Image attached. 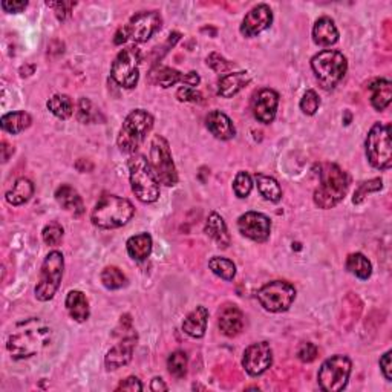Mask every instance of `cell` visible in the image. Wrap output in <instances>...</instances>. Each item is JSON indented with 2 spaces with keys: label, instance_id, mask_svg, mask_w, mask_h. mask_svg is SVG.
Returning <instances> with one entry per match:
<instances>
[{
  "label": "cell",
  "instance_id": "bcb514c9",
  "mask_svg": "<svg viewBox=\"0 0 392 392\" xmlns=\"http://www.w3.org/2000/svg\"><path fill=\"white\" fill-rule=\"evenodd\" d=\"M47 5L49 8H54V13L57 16V19L63 22L71 16V11H73V8L77 4L75 2H48Z\"/></svg>",
  "mask_w": 392,
  "mask_h": 392
},
{
  "label": "cell",
  "instance_id": "8fae6325",
  "mask_svg": "<svg viewBox=\"0 0 392 392\" xmlns=\"http://www.w3.org/2000/svg\"><path fill=\"white\" fill-rule=\"evenodd\" d=\"M140 61L141 54L138 48L129 47L121 49L111 68V77L114 82L126 89L135 87L140 78Z\"/></svg>",
  "mask_w": 392,
  "mask_h": 392
},
{
  "label": "cell",
  "instance_id": "816d5d0a",
  "mask_svg": "<svg viewBox=\"0 0 392 392\" xmlns=\"http://www.w3.org/2000/svg\"><path fill=\"white\" fill-rule=\"evenodd\" d=\"M8 150H14V149H13L10 145H8L6 141H4V142H2V152H4V157H2V158H4V163H6V161H8V158H10V154H8Z\"/></svg>",
  "mask_w": 392,
  "mask_h": 392
},
{
  "label": "cell",
  "instance_id": "8992f818",
  "mask_svg": "<svg viewBox=\"0 0 392 392\" xmlns=\"http://www.w3.org/2000/svg\"><path fill=\"white\" fill-rule=\"evenodd\" d=\"M154 128V117L145 109L132 111L118 133V147L124 154H135Z\"/></svg>",
  "mask_w": 392,
  "mask_h": 392
},
{
  "label": "cell",
  "instance_id": "836d02e7",
  "mask_svg": "<svg viewBox=\"0 0 392 392\" xmlns=\"http://www.w3.org/2000/svg\"><path fill=\"white\" fill-rule=\"evenodd\" d=\"M257 190L264 196L267 201L270 202H279L282 200V189L279 183L271 176H267L262 173H257L256 176Z\"/></svg>",
  "mask_w": 392,
  "mask_h": 392
},
{
  "label": "cell",
  "instance_id": "8d00e7d4",
  "mask_svg": "<svg viewBox=\"0 0 392 392\" xmlns=\"http://www.w3.org/2000/svg\"><path fill=\"white\" fill-rule=\"evenodd\" d=\"M77 120L83 124H91V123H97L98 118H100V109H97L95 106L92 104V102L89 98H80L78 104H77Z\"/></svg>",
  "mask_w": 392,
  "mask_h": 392
},
{
  "label": "cell",
  "instance_id": "ba28073f",
  "mask_svg": "<svg viewBox=\"0 0 392 392\" xmlns=\"http://www.w3.org/2000/svg\"><path fill=\"white\" fill-rule=\"evenodd\" d=\"M65 270V257L60 252L54 250L48 253L42 264L40 281L35 287V298L40 302H48L56 296L57 290L60 288L61 279H63Z\"/></svg>",
  "mask_w": 392,
  "mask_h": 392
},
{
  "label": "cell",
  "instance_id": "ee69618b",
  "mask_svg": "<svg viewBox=\"0 0 392 392\" xmlns=\"http://www.w3.org/2000/svg\"><path fill=\"white\" fill-rule=\"evenodd\" d=\"M176 98L184 103H201L202 102V94L196 87L190 86H183L176 91Z\"/></svg>",
  "mask_w": 392,
  "mask_h": 392
},
{
  "label": "cell",
  "instance_id": "5b68a950",
  "mask_svg": "<svg viewBox=\"0 0 392 392\" xmlns=\"http://www.w3.org/2000/svg\"><path fill=\"white\" fill-rule=\"evenodd\" d=\"M311 69H313L319 85L326 91H331L343 80L346 71H348V61L342 52L325 49L311 59Z\"/></svg>",
  "mask_w": 392,
  "mask_h": 392
},
{
  "label": "cell",
  "instance_id": "9c48e42d",
  "mask_svg": "<svg viewBox=\"0 0 392 392\" xmlns=\"http://www.w3.org/2000/svg\"><path fill=\"white\" fill-rule=\"evenodd\" d=\"M353 363L346 355L337 354L326 359L317 374L319 386L326 392H341L348 385Z\"/></svg>",
  "mask_w": 392,
  "mask_h": 392
},
{
  "label": "cell",
  "instance_id": "b9f144b4",
  "mask_svg": "<svg viewBox=\"0 0 392 392\" xmlns=\"http://www.w3.org/2000/svg\"><path fill=\"white\" fill-rule=\"evenodd\" d=\"M63 227H61L60 224H57V222H51V224H48L47 227L43 228L42 231V238L44 240V244H48V245H57L61 238H63Z\"/></svg>",
  "mask_w": 392,
  "mask_h": 392
},
{
  "label": "cell",
  "instance_id": "60d3db41",
  "mask_svg": "<svg viewBox=\"0 0 392 392\" xmlns=\"http://www.w3.org/2000/svg\"><path fill=\"white\" fill-rule=\"evenodd\" d=\"M299 106H300V111L304 112L305 115H314L319 111L320 98L316 94V91H313V89H310V91H307L304 94V97H302Z\"/></svg>",
  "mask_w": 392,
  "mask_h": 392
},
{
  "label": "cell",
  "instance_id": "4dcf8cb0",
  "mask_svg": "<svg viewBox=\"0 0 392 392\" xmlns=\"http://www.w3.org/2000/svg\"><path fill=\"white\" fill-rule=\"evenodd\" d=\"M31 123H32V118L28 112L16 111V112L5 114L2 120H0V126H2V129L5 132L17 135V133L28 129L31 126Z\"/></svg>",
  "mask_w": 392,
  "mask_h": 392
},
{
  "label": "cell",
  "instance_id": "e0dca14e",
  "mask_svg": "<svg viewBox=\"0 0 392 392\" xmlns=\"http://www.w3.org/2000/svg\"><path fill=\"white\" fill-rule=\"evenodd\" d=\"M279 106V94L273 89H261L253 95L252 100V111L255 118L264 124H270L276 118Z\"/></svg>",
  "mask_w": 392,
  "mask_h": 392
},
{
  "label": "cell",
  "instance_id": "f907efd6",
  "mask_svg": "<svg viewBox=\"0 0 392 392\" xmlns=\"http://www.w3.org/2000/svg\"><path fill=\"white\" fill-rule=\"evenodd\" d=\"M150 389H152L154 392H158V391H167V385L164 383L163 379H159V377H155L152 380V383H150Z\"/></svg>",
  "mask_w": 392,
  "mask_h": 392
},
{
  "label": "cell",
  "instance_id": "6da1fadb",
  "mask_svg": "<svg viewBox=\"0 0 392 392\" xmlns=\"http://www.w3.org/2000/svg\"><path fill=\"white\" fill-rule=\"evenodd\" d=\"M52 342V328L39 317L25 319L17 324L8 336L6 350L13 359L22 360L39 355Z\"/></svg>",
  "mask_w": 392,
  "mask_h": 392
},
{
  "label": "cell",
  "instance_id": "f6af8a7d",
  "mask_svg": "<svg viewBox=\"0 0 392 392\" xmlns=\"http://www.w3.org/2000/svg\"><path fill=\"white\" fill-rule=\"evenodd\" d=\"M319 354L317 346L311 342H304L300 343V346L298 348V359L304 363H311L314 362Z\"/></svg>",
  "mask_w": 392,
  "mask_h": 392
},
{
  "label": "cell",
  "instance_id": "681fc988",
  "mask_svg": "<svg viewBox=\"0 0 392 392\" xmlns=\"http://www.w3.org/2000/svg\"><path fill=\"white\" fill-rule=\"evenodd\" d=\"M117 391H130V392H140L142 391V383L137 377H128L124 379L117 386Z\"/></svg>",
  "mask_w": 392,
  "mask_h": 392
},
{
  "label": "cell",
  "instance_id": "f1b7e54d",
  "mask_svg": "<svg viewBox=\"0 0 392 392\" xmlns=\"http://www.w3.org/2000/svg\"><path fill=\"white\" fill-rule=\"evenodd\" d=\"M152 236L149 233H140L128 239L126 248L133 261H146L152 253Z\"/></svg>",
  "mask_w": 392,
  "mask_h": 392
},
{
  "label": "cell",
  "instance_id": "d6a6232c",
  "mask_svg": "<svg viewBox=\"0 0 392 392\" xmlns=\"http://www.w3.org/2000/svg\"><path fill=\"white\" fill-rule=\"evenodd\" d=\"M47 108L60 120H68L74 114V103L71 100V97L65 94L52 95L47 102Z\"/></svg>",
  "mask_w": 392,
  "mask_h": 392
},
{
  "label": "cell",
  "instance_id": "d6986e66",
  "mask_svg": "<svg viewBox=\"0 0 392 392\" xmlns=\"http://www.w3.org/2000/svg\"><path fill=\"white\" fill-rule=\"evenodd\" d=\"M135 346H137V334L135 333H130L126 337H123L121 341L117 345H114L112 348L108 351V354H106V359H104L106 368H108L109 371H115V369L126 367V365H129L132 360Z\"/></svg>",
  "mask_w": 392,
  "mask_h": 392
},
{
  "label": "cell",
  "instance_id": "ac0fdd59",
  "mask_svg": "<svg viewBox=\"0 0 392 392\" xmlns=\"http://www.w3.org/2000/svg\"><path fill=\"white\" fill-rule=\"evenodd\" d=\"M271 23H273L271 8L265 4L256 5L245 14L243 25H240V34H243L244 37H255V35L261 34L267 28H270Z\"/></svg>",
  "mask_w": 392,
  "mask_h": 392
},
{
  "label": "cell",
  "instance_id": "1f68e13d",
  "mask_svg": "<svg viewBox=\"0 0 392 392\" xmlns=\"http://www.w3.org/2000/svg\"><path fill=\"white\" fill-rule=\"evenodd\" d=\"M345 267L346 270L360 281H368L372 274V265L368 261V257L362 253H351L346 257Z\"/></svg>",
  "mask_w": 392,
  "mask_h": 392
},
{
  "label": "cell",
  "instance_id": "5bb4252c",
  "mask_svg": "<svg viewBox=\"0 0 392 392\" xmlns=\"http://www.w3.org/2000/svg\"><path fill=\"white\" fill-rule=\"evenodd\" d=\"M239 233L255 240V243H265L271 233L270 218L259 212H247L238 219Z\"/></svg>",
  "mask_w": 392,
  "mask_h": 392
},
{
  "label": "cell",
  "instance_id": "7dc6e473",
  "mask_svg": "<svg viewBox=\"0 0 392 392\" xmlns=\"http://www.w3.org/2000/svg\"><path fill=\"white\" fill-rule=\"evenodd\" d=\"M26 6H28V2H26V0H4L2 2L4 11L10 13V14H19L25 10Z\"/></svg>",
  "mask_w": 392,
  "mask_h": 392
},
{
  "label": "cell",
  "instance_id": "7a4b0ae2",
  "mask_svg": "<svg viewBox=\"0 0 392 392\" xmlns=\"http://www.w3.org/2000/svg\"><path fill=\"white\" fill-rule=\"evenodd\" d=\"M133 213L135 207L129 200L117 195H103L91 213V221L98 228H120L128 224Z\"/></svg>",
  "mask_w": 392,
  "mask_h": 392
},
{
  "label": "cell",
  "instance_id": "c3c4849f",
  "mask_svg": "<svg viewBox=\"0 0 392 392\" xmlns=\"http://www.w3.org/2000/svg\"><path fill=\"white\" fill-rule=\"evenodd\" d=\"M391 355H392V351H386L385 354L381 355V359L379 362L383 377H385V380H388V381H392V360H391Z\"/></svg>",
  "mask_w": 392,
  "mask_h": 392
},
{
  "label": "cell",
  "instance_id": "4fadbf2b",
  "mask_svg": "<svg viewBox=\"0 0 392 392\" xmlns=\"http://www.w3.org/2000/svg\"><path fill=\"white\" fill-rule=\"evenodd\" d=\"M163 19L158 11H141L132 16L129 23L124 25L129 40L135 43L147 42L152 35L161 28Z\"/></svg>",
  "mask_w": 392,
  "mask_h": 392
},
{
  "label": "cell",
  "instance_id": "d590c367",
  "mask_svg": "<svg viewBox=\"0 0 392 392\" xmlns=\"http://www.w3.org/2000/svg\"><path fill=\"white\" fill-rule=\"evenodd\" d=\"M102 282L108 290H120L123 287H126L128 278L124 276V273L118 269V267H106L102 271Z\"/></svg>",
  "mask_w": 392,
  "mask_h": 392
},
{
  "label": "cell",
  "instance_id": "f35d334b",
  "mask_svg": "<svg viewBox=\"0 0 392 392\" xmlns=\"http://www.w3.org/2000/svg\"><path fill=\"white\" fill-rule=\"evenodd\" d=\"M381 189H383V181L380 180V178H374V180L365 181V183H362L357 187V190L354 192L353 202L354 204H362L368 195L376 193V192H379Z\"/></svg>",
  "mask_w": 392,
  "mask_h": 392
},
{
  "label": "cell",
  "instance_id": "cb8c5ba5",
  "mask_svg": "<svg viewBox=\"0 0 392 392\" xmlns=\"http://www.w3.org/2000/svg\"><path fill=\"white\" fill-rule=\"evenodd\" d=\"M209 311L206 307H196L193 311L185 316L183 322V329L187 336L193 338L204 337L207 331Z\"/></svg>",
  "mask_w": 392,
  "mask_h": 392
},
{
  "label": "cell",
  "instance_id": "44dd1931",
  "mask_svg": "<svg viewBox=\"0 0 392 392\" xmlns=\"http://www.w3.org/2000/svg\"><path fill=\"white\" fill-rule=\"evenodd\" d=\"M206 126L213 137L222 141L231 140L236 133L233 121H231L227 115L221 111H212L207 115Z\"/></svg>",
  "mask_w": 392,
  "mask_h": 392
},
{
  "label": "cell",
  "instance_id": "e575fe53",
  "mask_svg": "<svg viewBox=\"0 0 392 392\" xmlns=\"http://www.w3.org/2000/svg\"><path fill=\"white\" fill-rule=\"evenodd\" d=\"M209 269L215 273L218 278L224 281H233L236 276V265L227 257L215 256L209 261Z\"/></svg>",
  "mask_w": 392,
  "mask_h": 392
},
{
  "label": "cell",
  "instance_id": "52a82bcc",
  "mask_svg": "<svg viewBox=\"0 0 392 392\" xmlns=\"http://www.w3.org/2000/svg\"><path fill=\"white\" fill-rule=\"evenodd\" d=\"M369 164L377 171H389L392 166V141L389 124L376 123L365 141Z\"/></svg>",
  "mask_w": 392,
  "mask_h": 392
},
{
  "label": "cell",
  "instance_id": "4316f807",
  "mask_svg": "<svg viewBox=\"0 0 392 392\" xmlns=\"http://www.w3.org/2000/svg\"><path fill=\"white\" fill-rule=\"evenodd\" d=\"M313 40L319 47H331L338 40V30L329 17H320L313 26Z\"/></svg>",
  "mask_w": 392,
  "mask_h": 392
},
{
  "label": "cell",
  "instance_id": "277c9868",
  "mask_svg": "<svg viewBox=\"0 0 392 392\" xmlns=\"http://www.w3.org/2000/svg\"><path fill=\"white\" fill-rule=\"evenodd\" d=\"M130 187L137 200L150 204L159 196V181L152 171L149 159L145 155H135L129 159Z\"/></svg>",
  "mask_w": 392,
  "mask_h": 392
},
{
  "label": "cell",
  "instance_id": "7402d4cb",
  "mask_svg": "<svg viewBox=\"0 0 392 392\" xmlns=\"http://www.w3.org/2000/svg\"><path fill=\"white\" fill-rule=\"evenodd\" d=\"M250 82L252 78L248 75L247 71L226 74L218 80V94L224 98H231L243 91V89Z\"/></svg>",
  "mask_w": 392,
  "mask_h": 392
},
{
  "label": "cell",
  "instance_id": "30bf717a",
  "mask_svg": "<svg viewBox=\"0 0 392 392\" xmlns=\"http://www.w3.org/2000/svg\"><path fill=\"white\" fill-rule=\"evenodd\" d=\"M150 166H152V171L157 175L158 181L167 185L173 187L178 183V172L175 163L172 159L171 154V146L164 137L155 135L150 142Z\"/></svg>",
  "mask_w": 392,
  "mask_h": 392
},
{
  "label": "cell",
  "instance_id": "ab89813d",
  "mask_svg": "<svg viewBox=\"0 0 392 392\" xmlns=\"http://www.w3.org/2000/svg\"><path fill=\"white\" fill-rule=\"evenodd\" d=\"M252 189H253L252 176L247 172H238V175L235 176V181H233V192L238 198H240V200L247 198V196L250 195Z\"/></svg>",
  "mask_w": 392,
  "mask_h": 392
},
{
  "label": "cell",
  "instance_id": "ffe728a7",
  "mask_svg": "<svg viewBox=\"0 0 392 392\" xmlns=\"http://www.w3.org/2000/svg\"><path fill=\"white\" fill-rule=\"evenodd\" d=\"M219 331L227 337H236L244 328V316L236 305L227 304L218 313Z\"/></svg>",
  "mask_w": 392,
  "mask_h": 392
},
{
  "label": "cell",
  "instance_id": "7bdbcfd3",
  "mask_svg": "<svg viewBox=\"0 0 392 392\" xmlns=\"http://www.w3.org/2000/svg\"><path fill=\"white\" fill-rule=\"evenodd\" d=\"M207 66H210L215 73H221L224 74L227 71L233 69L235 63H231V61L226 60L222 56L216 54V52H212V54L207 57Z\"/></svg>",
  "mask_w": 392,
  "mask_h": 392
},
{
  "label": "cell",
  "instance_id": "3957f363",
  "mask_svg": "<svg viewBox=\"0 0 392 392\" xmlns=\"http://www.w3.org/2000/svg\"><path fill=\"white\" fill-rule=\"evenodd\" d=\"M350 187V178L337 164H325L320 172V184L314 192V204L319 209H333L341 202Z\"/></svg>",
  "mask_w": 392,
  "mask_h": 392
},
{
  "label": "cell",
  "instance_id": "7c38bea8",
  "mask_svg": "<svg viewBox=\"0 0 392 392\" xmlns=\"http://www.w3.org/2000/svg\"><path fill=\"white\" fill-rule=\"evenodd\" d=\"M257 300L270 313H283L296 299V288L290 282L273 281L257 291Z\"/></svg>",
  "mask_w": 392,
  "mask_h": 392
},
{
  "label": "cell",
  "instance_id": "2e32d148",
  "mask_svg": "<svg viewBox=\"0 0 392 392\" xmlns=\"http://www.w3.org/2000/svg\"><path fill=\"white\" fill-rule=\"evenodd\" d=\"M149 82L155 86H161L164 89L175 86L178 83L195 87L200 85L201 78L198 74L193 73V71L189 74H183V73H180V71H176L173 68L157 66L149 73Z\"/></svg>",
  "mask_w": 392,
  "mask_h": 392
},
{
  "label": "cell",
  "instance_id": "74e56055",
  "mask_svg": "<svg viewBox=\"0 0 392 392\" xmlns=\"http://www.w3.org/2000/svg\"><path fill=\"white\" fill-rule=\"evenodd\" d=\"M187 367H189V359H187V354L184 351L178 350L169 355L167 368L175 379H183L187 374Z\"/></svg>",
  "mask_w": 392,
  "mask_h": 392
},
{
  "label": "cell",
  "instance_id": "d4e9b609",
  "mask_svg": "<svg viewBox=\"0 0 392 392\" xmlns=\"http://www.w3.org/2000/svg\"><path fill=\"white\" fill-rule=\"evenodd\" d=\"M204 231H206V235L215 240V243L222 248H227L231 243L226 221L221 215H218L216 212H213L209 215Z\"/></svg>",
  "mask_w": 392,
  "mask_h": 392
},
{
  "label": "cell",
  "instance_id": "603a6c76",
  "mask_svg": "<svg viewBox=\"0 0 392 392\" xmlns=\"http://www.w3.org/2000/svg\"><path fill=\"white\" fill-rule=\"evenodd\" d=\"M56 200L66 212L73 213L74 216H82L85 213V204L82 196L69 184H61L56 190Z\"/></svg>",
  "mask_w": 392,
  "mask_h": 392
},
{
  "label": "cell",
  "instance_id": "9a60e30c",
  "mask_svg": "<svg viewBox=\"0 0 392 392\" xmlns=\"http://www.w3.org/2000/svg\"><path fill=\"white\" fill-rule=\"evenodd\" d=\"M273 351L271 346L267 342H257L248 346L243 355V367L253 377L262 376V374L271 367Z\"/></svg>",
  "mask_w": 392,
  "mask_h": 392
},
{
  "label": "cell",
  "instance_id": "83f0119b",
  "mask_svg": "<svg viewBox=\"0 0 392 392\" xmlns=\"http://www.w3.org/2000/svg\"><path fill=\"white\" fill-rule=\"evenodd\" d=\"M65 305L71 319H74L75 322L83 324L89 319V302L85 294L78 290H73L68 293Z\"/></svg>",
  "mask_w": 392,
  "mask_h": 392
},
{
  "label": "cell",
  "instance_id": "f546056e",
  "mask_svg": "<svg viewBox=\"0 0 392 392\" xmlns=\"http://www.w3.org/2000/svg\"><path fill=\"white\" fill-rule=\"evenodd\" d=\"M34 195V184L28 178H19L10 190L6 192V201L11 206H23Z\"/></svg>",
  "mask_w": 392,
  "mask_h": 392
},
{
  "label": "cell",
  "instance_id": "484cf974",
  "mask_svg": "<svg viewBox=\"0 0 392 392\" xmlns=\"http://www.w3.org/2000/svg\"><path fill=\"white\" fill-rule=\"evenodd\" d=\"M371 104L372 108L381 112L385 111L392 102V83L386 78H377L369 85Z\"/></svg>",
  "mask_w": 392,
  "mask_h": 392
}]
</instances>
